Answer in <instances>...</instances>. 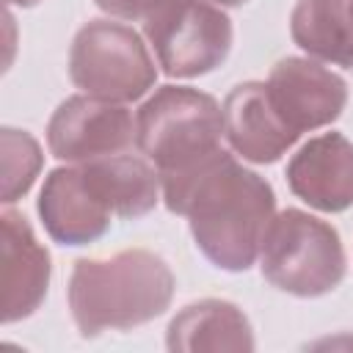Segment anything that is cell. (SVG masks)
I'll use <instances>...</instances> for the list:
<instances>
[{
    "label": "cell",
    "instance_id": "1",
    "mask_svg": "<svg viewBox=\"0 0 353 353\" xmlns=\"http://www.w3.org/2000/svg\"><path fill=\"white\" fill-rule=\"evenodd\" d=\"M171 212L185 215L199 251L218 268L248 270L276 215L273 188L243 168L229 152H218L196 171L160 182Z\"/></svg>",
    "mask_w": 353,
    "mask_h": 353
},
{
    "label": "cell",
    "instance_id": "2",
    "mask_svg": "<svg viewBox=\"0 0 353 353\" xmlns=\"http://www.w3.org/2000/svg\"><path fill=\"white\" fill-rule=\"evenodd\" d=\"M171 298L174 273L146 248H127L110 259H77L69 279V309L83 336L143 325L160 317Z\"/></svg>",
    "mask_w": 353,
    "mask_h": 353
},
{
    "label": "cell",
    "instance_id": "3",
    "mask_svg": "<svg viewBox=\"0 0 353 353\" xmlns=\"http://www.w3.org/2000/svg\"><path fill=\"white\" fill-rule=\"evenodd\" d=\"M221 105L188 85L157 88L135 116V146L154 163L160 182L179 179L221 152Z\"/></svg>",
    "mask_w": 353,
    "mask_h": 353
},
{
    "label": "cell",
    "instance_id": "4",
    "mask_svg": "<svg viewBox=\"0 0 353 353\" xmlns=\"http://www.w3.org/2000/svg\"><path fill=\"white\" fill-rule=\"evenodd\" d=\"M259 268L276 290L317 298L345 279V248L331 223L290 207L273 215L259 248Z\"/></svg>",
    "mask_w": 353,
    "mask_h": 353
},
{
    "label": "cell",
    "instance_id": "5",
    "mask_svg": "<svg viewBox=\"0 0 353 353\" xmlns=\"http://www.w3.org/2000/svg\"><path fill=\"white\" fill-rule=\"evenodd\" d=\"M69 77L91 97L132 102L154 85L157 69L143 39L132 28L110 19H91L72 41Z\"/></svg>",
    "mask_w": 353,
    "mask_h": 353
},
{
    "label": "cell",
    "instance_id": "6",
    "mask_svg": "<svg viewBox=\"0 0 353 353\" xmlns=\"http://www.w3.org/2000/svg\"><path fill=\"white\" fill-rule=\"evenodd\" d=\"M143 36L168 77L207 74L232 50V22L207 0H160L143 17Z\"/></svg>",
    "mask_w": 353,
    "mask_h": 353
},
{
    "label": "cell",
    "instance_id": "7",
    "mask_svg": "<svg viewBox=\"0 0 353 353\" xmlns=\"http://www.w3.org/2000/svg\"><path fill=\"white\" fill-rule=\"evenodd\" d=\"M132 143V113L121 102L99 99L91 94L63 99L47 124V146L52 157L66 163H88L121 154Z\"/></svg>",
    "mask_w": 353,
    "mask_h": 353
},
{
    "label": "cell",
    "instance_id": "8",
    "mask_svg": "<svg viewBox=\"0 0 353 353\" xmlns=\"http://www.w3.org/2000/svg\"><path fill=\"white\" fill-rule=\"evenodd\" d=\"M273 110L292 132H312L339 119L347 102V85L331 69L309 58H284L265 83Z\"/></svg>",
    "mask_w": 353,
    "mask_h": 353
},
{
    "label": "cell",
    "instance_id": "9",
    "mask_svg": "<svg viewBox=\"0 0 353 353\" xmlns=\"http://www.w3.org/2000/svg\"><path fill=\"white\" fill-rule=\"evenodd\" d=\"M50 284V254L36 240L30 223L6 210L0 215V317L17 323L30 317Z\"/></svg>",
    "mask_w": 353,
    "mask_h": 353
},
{
    "label": "cell",
    "instance_id": "10",
    "mask_svg": "<svg viewBox=\"0 0 353 353\" xmlns=\"http://www.w3.org/2000/svg\"><path fill=\"white\" fill-rule=\"evenodd\" d=\"M39 215L47 234L61 245L94 243L116 218L88 182L80 163L50 171L39 193Z\"/></svg>",
    "mask_w": 353,
    "mask_h": 353
},
{
    "label": "cell",
    "instance_id": "11",
    "mask_svg": "<svg viewBox=\"0 0 353 353\" xmlns=\"http://www.w3.org/2000/svg\"><path fill=\"white\" fill-rule=\"evenodd\" d=\"M290 190L320 212H342L353 204V143L339 132L306 141L287 165Z\"/></svg>",
    "mask_w": 353,
    "mask_h": 353
},
{
    "label": "cell",
    "instance_id": "12",
    "mask_svg": "<svg viewBox=\"0 0 353 353\" xmlns=\"http://www.w3.org/2000/svg\"><path fill=\"white\" fill-rule=\"evenodd\" d=\"M223 135L234 154L251 163H276L301 135L273 110L265 83H240L223 99Z\"/></svg>",
    "mask_w": 353,
    "mask_h": 353
},
{
    "label": "cell",
    "instance_id": "13",
    "mask_svg": "<svg viewBox=\"0 0 353 353\" xmlns=\"http://www.w3.org/2000/svg\"><path fill=\"white\" fill-rule=\"evenodd\" d=\"M165 345L174 353L199 350H254V331L248 317L229 301L204 298L185 306L165 334Z\"/></svg>",
    "mask_w": 353,
    "mask_h": 353
},
{
    "label": "cell",
    "instance_id": "14",
    "mask_svg": "<svg viewBox=\"0 0 353 353\" xmlns=\"http://www.w3.org/2000/svg\"><path fill=\"white\" fill-rule=\"evenodd\" d=\"M88 182L116 218H141L160 199V174L132 154H110L80 163Z\"/></svg>",
    "mask_w": 353,
    "mask_h": 353
},
{
    "label": "cell",
    "instance_id": "15",
    "mask_svg": "<svg viewBox=\"0 0 353 353\" xmlns=\"http://www.w3.org/2000/svg\"><path fill=\"white\" fill-rule=\"evenodd\" d=\"M290 33L303 52L353 69V11L347 0H298Z\"/></svg>",
    "mask_w": 353,
    "mask_h": 353
},
{
    "label": "cell",
    "instance_id": "16",
    "mask_svg": "<svg viewBox=\"0 0 353 353\" xmlns=\"http://www.w3.org/2000/svg\"><path fill=\"white\" fill-rule=\"evenodd\" d=\"M0 152H3L0 154V163H3L0 199H3V204H14L17 199H22L30 190L33 179L39 176L41 149L30 132L6 127L0 132Z\"/></svg>",
    "mask_w": 353,
    "mask_h": 353
},
{
    "label": "cell",
    "instance_id": "17",
    "mask_svg": "<svg viewBox=\"0 0 353 353\" xmlns=\"http://www.w3.org/2000/svg\"><path fill=\"white\" fill-rule=\"evenodd\" d=\"M102 11L121 17V19H141L146 17L154 6H160V0H94Z\"/></svg>",
    "mask_w": 353,
    "mask_h": 353
},
{
    "label": "cell",
    "instance_id": "18",
    "mask_svg": "<svg viewBox=\"0 0 353 353\" xmlns=\"http://www.w3.org/2000/svg\"><path fill=\"white\" fill-rule=\"evenodd\" d=\"M8 6H22V8H30V6H36L39 0H6Z\"/></svg>",
    "mask_w": 353,
    "mask_h": 353
},
{
    "label": "cell",
    "instance_id": "19",
    "mask_svg": "<svg viewBox=\"0 0 353 353\" xmlns=\"http://www.w3.org/2000/svg\"><path fill=\"white\" fill-rule=\"evenodd\" d=\"M207 3H215V6H243L245 0H207Z\"/></svg>",
    "mask_w": 353,
    "mask_h": 353
},
{
    "label": "cell",
    "instance_id": "20",
    "mask_svg": "<svg viewBox=\"0 0 353 353\" xmlns=\"http://www.w3.org/2000/svg\"><path fill=\"white\" fill-rule=\"evenodd\" d=\"M347 3H350V11H353V0H347Z\"/></svg>",
    "mask_w": 353,
    "mask_h": 353
}]
</instances>
